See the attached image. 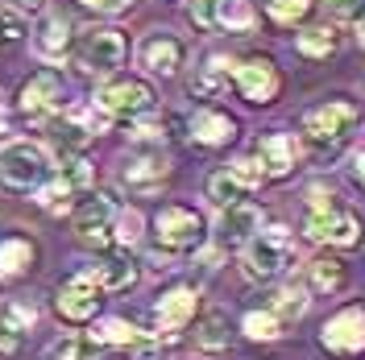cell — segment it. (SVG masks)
I'll return each mask as SVG.
<instances>
[{
  "label": "cell",
  "instance_id": "obj_1",
  "mask_svg": "<svg viewBox=\"0 0 365 360\" xmlns=\"http://www.w3.org/2000/svg\"><path fill=\"white\" fill-rule=\"evenodd\" d=\"M46 179V149L34 141H9L0 149V186L4 191H34Z\"/></svg>",
  "mask_w": 365,
  "mask_h": 360
},
{
  "label": "cell",
  "instance_id": "obj_2",
  "mask_svg": "<svg viewBox=\"0 0 365 360\" xmlns=\"http://www.w3.org/2000/svg\"><path fill=\"white\" fill-rule=\"evenodd\" d=\"M154 232H158V245L170 248V253H191V248L204 245V216L191 211V207H162L154 216Z\"/></svg>",
  "mask_w": 365,
  "mask_h": 360
},
{
  "label": "cell",
  "instance_id": "obj_3",
  "mask_svg": "<svg viewBox=\"0 0 365 360\" xmlns=\"http://www.w3.org/2000/svg\"><path fill=\"white\" fill-rule=\"evenodd\" d=\"M357 125V108L349 104V100H328V104H319L307 112L303 120V137H307V145H316V149H332V145H341V137L349 133Z\"/></svg>",
  "mask_w": 365,
  "mask_h": 360
},
{
  "label": "cell",
  "instance_id": "obj_4",
  "mask_svg": "<svg viewBox=\"0 0 365 360\" xmlns=\"http://www.w3.org/2000/svg\"><path fill=\"white\" fill-rule=\"evenodd\" d=\"M303 228H307L312 240H328V245H336V248L357 245V236H361L357 216L341 211L332 199H312V211H307V224Z\"/></svg>",
  "mask_w": 365,
  "mask_h": 360
},
{
  "label": "cell",
  "instance_id": "obj_5",
  "mask_svg": "<svg viewBox=\"0 0 365 360\" xmlns=\"http://www.w3.org/2000/svg\"><path fill=\"white\" fill-rule=\"evenodd\" d=\"M291 253H295V245H291V232L287 228L257 232L250 240V248H245V273L266 282V277H274V273H282L291 265Z\"/></svg>",
  "mask_w": 365,
  "mask_h": 360
},
{
  "label": "cell",
  "instance_id": "obj_6",
  "mask_svg": "<svg viewBox=\"0 0 365 360\" xmlns=\"http://www.w3.org/2000/svg\"><path fill=\"white\" fill-rule=\"evenodd\" d=\"M79 63L96 75H108L125 63V42H120V33L108 29V25H91L83 29V38H79Z\"/></svg>",
  "mask_w": 365,
  "mask_h": 360
},
{
  "label": "cell",
  "instance_id": "obj_7",
  "mask_svg": "<svg viewBox=\"0 0 365 360\" xmlns=\"http://www.w3.org/2000/svg\"><path fill=\"white\" fill-rule=\"evenodd\" d=\"M58 315L71 319V323H88L96 311H100V282H96V273L83 270L75 273V277H67L63 286H58Z\"/></svg>",
  "mask_w": 365,
  "mask_h": 360
},
{
  "label": "cell",
  "instance_id": "obj_8",
  "mask_svg": "<svg viewBox=\"0 0 365 360\" xmlns=\"http://www.w3.org/2000/svg\"><path fill=\"white\" fill-rule=\"evenodd\" d=\"M96 104H100L108 116H141V112H150L154 91L145 88L141 79H113V83L100 88Z\"/></svg>",
  "mask_w": 365,
  "mask_h": 360
},
{
  "label": "cell",
  "instance_id": "obj_9",
  "mask_svg": "<svg viewBox=\"0 0 365 360\" xmlns=\"http://www.w3.org/2000/svg\"><path fill=\"white\" fill-rule=\"evenodd\" d=\"M319 344L328 352H361L365 348V311L361 307H349L341 315H332L319 332Z\"/></svg>",
  "mask_w": 365,
  "mask_h": 360
},
{
  "label": "cell",
  "instance_id": "obj_10",
  "mask_svg": "<svg viewBox=\"0 0 365 360\" xmlns=\"http://www.w3.org/2000/svg\"><path fill=\"white\" fill-rule=\"evenodd\" d=\"M232 83H237V91L250 104H270L278 95V70H274L270 58H245L241 67L232 70Z\"/></svg>",
  "mask_w": 365,
  "mask_h": 360
},
{
  "label": "cell",
  "instance_id": "obj_11",
  "mask_svg": "<svg viewBox=\"0 0 365 360\" xmlns=\"http://www.w3.org/2000/svg\"><path fill=\"white\" fill-rule=\"evenodd\" d=\"M21 108H25V116H34V120H46L50 112H58V108H63V79H58L54 70H38V75L21 88Z\"/></svg>",
  "mask_w": 365,
  "mask_h": 360
},
{
  "label": "cell",
  "instance_id": "obj_12",
  "mask_svg": "<svg viewBox=\"0 0 365 360\" xmlns=\"http://www.w3.org/2000/svg\"><path fill=\"white\" fill-rule=\"evenodd\" d=\"M75 232H79V240H83V245L104 248L108 240H113V203H108V199L83 203V207L75 211Z\"/></svg>",
  "mask_w": 365,
  "mask_h": 360
},
{
  "label": "cell",
  "instance_id": "obj_13",
  "mask_svg": "<svg viewBox=\"0 0 365 360\" xmlns=\"http://www.w3.org/2000/svg\"><path fill=\"white\" fill-rule=\"evenodd\" d=\"M137 58H141V67L154 70V75H175L182 67V42L175 33H150L141 50H137Z\"/></svg>",
  "mask_w": 365,
  "mask_h": 360
},
{
  "label": "cell",
  "instance_id": "obj_14",
  "mask_svg": "<svg viewBox=\"0 0 365 360\" xmlns=\"http://www.w3.org/2000/svg\"><path fill=\"white\" fill-rule=\"evenodd\" d=\"M257 228H262V211L253 203H232V207H225V220H220V245L228 248L250 245L257 236Z\"/></svg>",
  "mask_w": 365,
  "mask_h": 360
},
{
  "label": "cell",
  "instance_id": "obj_15",
  "mask_svg": "<svg viewBox=\"0 0 365 360\" xmlns=\"http://www.w3.org/2000/svg\"><path fill=\"white\" fill-rule=\"evenodd\" d=\"M166 170H170V166H166L162 154H141V158L125 162V182H129V191H137V195H150V191L162 186Z\"/></svg>",
  "mask_w": 365,
  "mask_h": 360
},
{
  "label": "cell",
  "instance_id": "obj_16",
  "mask_svg": "<svg viewBox=\"0 0 365 360\" xmlns=\"http://www.w3.org/2000/svg\"><path fill=\"white\" fill-rule=\"evenodd\" d=\"M191 133H195L200 145H228V141L237 137V120L228 112L204 108V112H195V120H191Z\"/></svg>",
  "mask_w": 365,
  "mask_h": 360
},
{
  "label": "cell",
  "instance_id": "obj_17",
  "mask_svg": "<svg viewBox=\"0 0 365 360\" xmlns=\"http://www.w3.org/2000/svg\"><path fill=\"white\" fill-rule=\"evenodd\" d=\"M29 323H34L29 307H17V302L0 307V356H13L21 348V336L29 332Z\"/></svg>",
  "mask_w": 365,
  "mask_h": 360
},
{
  "label": "cell",
  "instance_id": "obj_18",
  "mask_svg": "<svg viewBox=\"0 0 365 360\" xmlns=\"http://www.w3.org/2000/svg\"><path fill=\"white\" fill-rule=\"evenodd\" d=\"M88 129L79 125V120H54L50 125V145H54V158L63 162V166H71L75 162V154L88 145Z\"/></svg>",
  "mask_w": 365,
  "mask_h": 360
},
{
  "label": "cell",
  "instance_id": "obj_19",
  "mask_svg": "<svg viewBox=\"0 0 365 360\" xmlns=\"http://www.w3.org/2000/svg\"><path fill=\"white\" fill-rule=\"evenodd\" d=\"M257 154H262V166H266V179H282L295 166V145H291V137H282V133L262 137V149Z\"/></svg>",
  "mask_w": 365,
  "mask_h": 360
},
{
  "label": "cell",
  "instance_id": "obj_20",
  "mask_svg": "<svg viewBox=\"0 0 365 360\" xmlns=\"http://www.w3.org/2000/svg\"><path fill=\"white\" fill-rule=\"evenodd\" d=\"M195 302H200L195 290H170L158 302V311H154V315H158V327L162 332H179L182 323L195 315Z\"/></svg>",
  "mask_w": 365,
  "mask_h": 360
},
{
  "label": "cell",
  "instance_id": "obj_21",
  "mask_svg": "<svg viewBox=\"0 0 365 360\" xmlns=\"http://www.w3.org/2000/svg\"><path fill=\"white\" fill-rule=\"evenodd\" d=\"M34 50L46 63H63V54H67V21L63 17H42L38 33H34Z\"/></svg>",
  "mask_w": 365,
  "mask_h": 360
},
{
  "label": "cell",
  "instance_id": "obj_22",
  "mask_svg": "<svg viewBox=\"0 0 365 360\" xmlns=\"http://www.w3.org/2000/svg\"><path fill=\"white\" fill-rule=\"evenodd\" d=\"M29 265H34V245H29V240H21V236L0 240V282L21 277Z\"/></svg>",
  "mask_w": 365,
  "mask_h": 360
},
{
  "label": "cell",
  "instance_id": "obj_23",
  "mask_svg": "<svg viewBox=\"0 0 365 360\" xmlns=\"http://www.w3.org/2000/svg\"><path fill=\"white\" fill-rule=\"evenodd\" d=\"M187 88H191V95H204V100L220 95L228 88V63L225 58H207V67H200V75H191Z\"/></svg>",
  "mask_w": 365,
  "mask_h": 360
},
{
  "label": "cell",
  "instance_id": "obj_24",
  "mask_svg": "<svg viewBox=\"0 0 365 360\" xmlns=\"http://www.w3.org/2000/svg\"><path fill=\"white\" fill-rule=\"evenodd\" d=\"M91 273H96V282H100L104 290H129V286L137 282V270L125 261V257H108V261H100Z\"/></svg>",
  "mask_w": 365,
  "mask_h": 360
},
{
  "label": "cell",
  "instance_id": "obj_25",
  "mask_svg": "<svg viewBox=\"0 0 365 360\" xmlns=\"http://www.w3.org/2000/svg\"><path fill=\"white\" fill-rule=\"evenodd\" d=\"M96 339L91 336H63L58 344H50L46 360H96Z\"/></svg>",
  "mask_w": 365,
  "mask_h": 360
},
{
  "label": "cell",
  "instance_id": "obj_26",
  "mask_svg": "<svg viewBox=\"0 0 365 360\" xmlns=\"http://www.w3.org/2000/svg\"><path fill=\"white\" fill-rule=\"evenodd\" d=\"M207 195L220 203V207H232V203H241V195H245V182L237 179L232 170H216L207 179Z\"/></svg>",
  "mask_w": 365,
  "mask_h": 360
},
{
  "label": "cell",
  "instance_id": "obj_27",
  "mask_svg": "<svg viewBox=\"0 0 365 360\" xmlns=\"http://www.w3.org/2000/svg\"><path fill=\"white\" fill-rule=\"evenodd\" d=\"M312 286H316L319 294H332L344 286V265L336 261V257H316L312 261Z\"/></svg>",
  "mask_w": 365,
  "mask_h": 360
},
{
  "label": "cell",
  "instance_id": "obj_28",
  "mask_svg": "<svg viewBox=\"0 0 365 360\" xmlns=\"http://www.w3.org/2000/svg\"><path fill=\"white\" fill-rule=\"evenodd\" d=\"M195 344L204 348V352H220V348H228V323L220 311H212V315L195 327Z\"/></svg>",
  "mask_w": 365,
  "mask_h": 360
},
{
  "label": "cell",
  "instance_id": "obj_29",
  "mask_svg": "<svg viewBox=\"0 0 365 360\" xmlns=\"http://www.w3.org/2000/svg\"><path fill=\"white\" fill-rule=\"evenodd\" d=\"M253 9L250 0H220V29H228V33H250L253 29Z\"/></svg>",
  "mask_w": 365,
  "mask_h": 360
},
{
  "label": "cell",
  "instance_id": "obj_30",
  "mask_svg": "<svg viewBox=\"0 0 365 360\" xmlns=\"http://www.w3.org/2000/svg\"><path fill=\"white\" fill-rule=\"evenodd\" d=\"M299 50H303L307 58H324V54L336 50V33H332L328 25H312V29L299 33Z\"/></svg>",
  "mask_w": 365,
  "mask_h": 360
},
{
  "label": "cell",
  "instance_id": "obj_31",
  "mask_svg": "<svg viewBox=\"0 0 365 360\" xmlns=\"http://www.w3.org/2000/svg\"><path fill=\"white\" fill-rule=\"evenodd\" d=\"M96 344H120V348H133L137 339V332L133 327H129V323H120V319H108V323H100V327H96Z\"/></svg>",
  "mask_w": 365,
  "mask_h": 360
},
{
  "label": "cell",
  "instance_id": "obj_32",
  "mask_svg": "<svg viewBox=\"0 0 365 360\" xmlns=\"http://www.w3.org/2000/svg\"><path fill=\"white\" fill-rule=\"evenodd\" d=\"M270 311H274L278 319H299L303 311H307V298H303V290H295V286H287V290H278V294H274Z\"/></svg>",
  "mask_w": 365,
  "mask_h": 360
},
{
  "label": "cell",
  "instance_id": "obj_33",
  "mask_svg": "<svg viewBox=\"0 0 365 360\" xmlns=\"http://www.w3.org/2000/svg\"><path fill=\"white\" fill-rule=\"evenodd\" d=\"M187 17L200 29H220V0H187Z\"/></svg>",
  "mask_w": 365,
  "mask_h": 360
},
{
  "label": "cell",
  "instance_id": "obj_34",
  "mask_svg": "<svg viewBox=\"0 0 365 360\" xmlns=\"http://www.w3.org/2000/svg\"><path fill=\"white\" fill-rule=\"evenodd\" d=\"M312 13V0H270V17L278 25H295Z\"/></svg>",
  "mask_w": 365,
  "mask_h": 360
},
{
  "label": "cell",
  "instance_id": "obj_35",
  "mask_svg": "<svg viewBox=\"0 0 365 360\" xmlns=\"http://www.w3.org/2000/svg\"><path fill=\"white\" fill-rule=\"evenodd\" d=\"M245 336L250 339H274L278 336V315H274V311H250V315H245Z\"/></svg>",
  "mask_w": 365,
  "mask_h": 360
},
{
  "label": "cell",
  "instance_id": "obj_36",
  "mask_svg": "<svg viewBox=\"0 0 365 360\" xmlns=\"http://www.w3.org/2000/svg\"><path fill=\"white\" fill-rule=\"evenodd\" d=\"M71 186L67 179H58V182H50V186H42V195H38V203H42L46 211H67L71 207Z\"/></svg>",
  "mask_w": 365,
  "mask_h": 360
},
{
  "label": "cell",
  "instance_id": "obj_37",
  "mask_svg": "<svg viewBox=\"0 0 365 360\" xmlns=\"http://www.w3.org/2000/svg\"><path fill=\"white\" fill-rule=\"evenodd\" d=\"M137 236H141V216L137 211H120L116 216V240L120 245H133Z\"/></svg>",
  "mask_w": 365,
  "mask_h": 360
},
{
  "label": "cell",
  "instance_id": "obj_38",
  "mask_svg": "<svg viewBox=\"0 0 365 360\" xmlns=\"http://www.w3.org/2000/svg\"><path fill=\"white\" fill-rule=\"evenodd\" d=\"M232 174H237V179L245 182V186H257V182L266 179V166H262L257 158H241L237 166H232Z\"/></svg>",
  "mask_w": 365,
  "mask_h": 360
},
{
  "label": "cell",
  "instance_id": "obj_39",
  "mask_svg": "<svg viewBox=\"0 0 365 360\" xmlns=\"http://www.w3.org/2000/svg\"><path fill=\"white\" fill-rule=\"evenodd\" d=\"M324 4H328V13L341 17V21H357V17H361V0H324Z\"/></svg>",
  "mask_w": 365,
  "mask_h": 360
},
{
  "label": "cell",
  "instance_id": "obj_40",
  "mask_svg": "<svg viewBox=\"0 0 365 360\" xmlns=\"http://www.w3.org/2000/svg\"><path fill=\"white\" fill-rule=\"evenodd\" d=\"M21 33H25V25L17 13H0V38L4 42H21Z\"/></svg>",
  "mask_w": 365,
  "mask_h": 360
},
{
  "label": "cell",
  "instance_id": "obj_41",
  "mask_svg": "<svg viewBox=\"0 0 365 360\" xmlns=\"http://www.w3.org/2000/svg\"><path fill=\"white\" fill-rule=\"evenodd\" d=\"M133 141H158L162 137V125H133Z\"/></svg>",
  "mask_w": 365,
  "mask_h": 360
},
{
  "label": "cell",
  "instance_id": "obj_42",
  "mask_svg": "<svg viewBox=\"0 0 365 360\" xmlns=\"http://www.w3.org/2000/svg\"><path fill=\"white\" fill-rule=\"evenodd\" d=\"M88 4H96L100 13H125V9H129L133 0H88Z\"/></svg>",
  "mask_w": 365,
  "mask_h": 360
},
{
  "label": "cell",
  "instance_id": "obj_43",
  "mask_svg": "<svg viewBox=\"0 0 365 360\" xmlns=\"http://www.w3.org/2000/svg\"><path fill=\"white\" fill-rule=\"evenodd\" d=\"M353 174H357V179L365 182V149H361V154H357V158H353Z\"/></svg>",
  "mask_w": 365,
  "mask_h": 360
},
{
  "label": "cell",
  "instance_id": "obj_44",
  "mask_svg": "<svg viewBox=\"0 0 365 360\" xmlns=\"http://www.w3.org/2000/svg\"><path fill=\"white\" fill-rule=\"evenodd\" d=\"M13 4H17V9H38L42 0H13Z\"/></svg>",
  "mask_w": 365,
  "mask_h": 360
},
{
  "label": "cell",
  "instance_id": "obj_45",
  "mask_svg": "<svg viewBox=\"0 0 365 360\" xmlns=\"http://www.w3.org/2000/svg\"><path fill=\"white\" fill-rule=\"evenodd\" d=\"M0 133H9V112L0 108Z\"/></svg>",
  "mask_w": 365,
  "mask_h": 360
},
{
  "label": "cell",
  "instance_id": "obj_46",
  "mask_svg": "<svg viewBox=\"0 0 365 360\" xmlns=\"http://www.w3.org/2000/svg\"><path fill=\"white\" fill-rule=\"evenodd\" d=\"M357 42H361V50H365V17H361V25H357Z\"/></svg>",
  "mask_w": 365,
  "mask_h": 360
}]
</instances>
